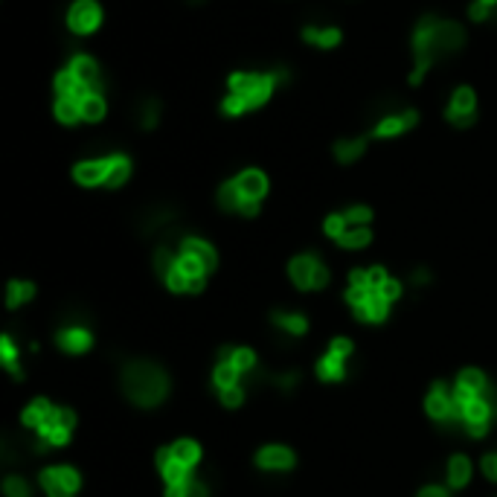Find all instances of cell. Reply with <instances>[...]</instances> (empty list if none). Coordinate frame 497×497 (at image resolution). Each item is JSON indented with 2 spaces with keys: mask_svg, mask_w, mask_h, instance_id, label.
Returning a JSON list of instances; mask_svg holds the SVG:
<instances>
[{
  "mask_svg": "<svg viewBox=\"0 0 497 497\" xmlns=\"http://www.w3.org/2000/svg\"><path fill=\"white\" fill-rule=\"evenodd\" d=\"M466 47V26L451 18H437V15H425L413 29V73L410 85H422L428 70L434 68L439 58H451Z\"/></svg>",
  "mask_w": 497,
  "mask_h": 497,
  "instance_id": "obj_1",
  "label": "cell"
},
{
  "mask_svg": "<svg viewBox=\"0 0 497 497\" xmlns=\"http://www.w3.org/2000/svg\"><path fill=\"white\" fill-rule=\"evenodd\" d=\"M288 79L285 68L274 70H238L227 79V96L221 102L224 117H242L253 108H262L270 96H274L277 85Z\"/></svg>",
  "mask_w": 497,
  "mask_h": 497,
  "instance_id": "obj_2",
  "label": "cell"
},
{
  "mask_svg": "<svg viewBox=\"0 0 497 497\" xmlns=\"http://www.w3.org/2000/svg\"><path fill=\"white\" fill-rule=\"evenodd\" d=\"M122 390L140 407H154L169 393V378L149 361H134L122 370Z\"/></svg>",
  "mask_w": 497,
  "mask_h": 497,
  "instance_id": "obj_3",
  "label": "cell"
},
{
  "mask_svg": "<svg viewBox=\"0 0 497 497\" xmlns=\"http://www.w3.org/2000/svg\"><path fill=\"white\" fill-rule=\"evenodd\" d=\"M419 122V114L413 108H405L402 102H387L384 108H378L375 114V125H373V137L378 140H390V137H402L405 132Z\"/></svg>",
  "mask_w": 497,
  "mask_h": 497,
  "instance_id": "obj_4",
  "label": "cell"
},
{
  "mask_svg": "<svg viewBox=\"0 0 497 497\" xmlns=\"http://www.w3.org/2000/svg\"><path fill=\"white\" fill-rule=\"evenodd\" d=\"M425 410L430 419H437L448 428H462V413L454 402V387H448L445 381H434L428 398H425Z\"/></svg>",
  "mask_w": 497,
  "mask_h": 497,
  "instance_id": "obj_5",
  "label": "cell"
},
{
  "mask_svg": "<svg viewBox=\"0 0 497 497\" xmlns=\"http://www.w3.org/2000/svg\"><path fill=\"white\" fill-rule=\"evenodd\" d=\"M288 277H291V282L302 288V291H317V288H326L329 270L314 253H300L291 259V265H288Z\"/></svg>",
  "mask_w": 497,
  "mask_h": 497,
  "instance_id": "obj_6",
  "label": "cell"
},
{
  "mask_svg": "<svg viewBox=\"0 0 497 497\" xmlns=\"http://www.w3.org/2000/svg\"><path fill=\"white\" fill-rule=\"evenodd\" d=\"M445 117H448V122L457 125V128L474 125L477 122V96H474V90L466 88V85L457 88L451 93V102H448V108H445Z\"/></svg>",
  "mask_w": 497,
  "mask_h": 497,
  "instance_id": "obj_7",
  "label": "cell"
},
{
  "mask_svg": "<svg viewBox=\"0 0 497 497\" xmlns=\"http://www.w3.org/2000/svg\"><path fill=\"white\" fill-rule=\"evenodd\" d=\"M102 24V6L96 0H73V6L68 9V26L76 36H90Z\"/></svg>",
  "mask_w": 497,
  "mask_h": 497,
  "instance_id": "obj_8",
  "label": "cell"
},
{
  "mask_svg": "<svg viewBox=\"0 0 497 497\" xmlns=\"http://www.w3.org/2000/svg\"><path fill=\"white\" fill-rule=\"evenodd\" d=\"M41 486L47 489L50 497H73L79 492V486H82V477H79V471L70 466H53V469L41 471Z\"/></svg>",
  "mask_w": 497,
  "mask_h": 497,
  "instance_id": "obj_9",
  "label": "cell"
},
{
  "mask_svg": "<svg viewBox=\"0 0 497 497\" xmlns=\"http://www.w3.org/2000/svg\"><path fill=\"white\" fill-rule=\"evenodd\" d=\"M68 70L79 79V82L85 85L88 93H102L105 90V79H102V70H100V64H96L93 56L88 53H76L68 64Z\"/></svg>",
  "mask_w": 497,
  "mask_h": 497,
  "instance_id": "obj_10",
  "label": "cell"
},
{
  "mask_svg": "<svg viewBox=\"0 0 497 497\" xmlns=\"http://www.w3.org/2000/svg\"><path fill=\"white\" fill-rule=\"evenodd\" d=\"M218 206H221L224 213H238V216H245V218L259 216V201H245V196L236 186V178L218 186Z\"/></svg>",
  "mask_w": 497,
  "mask_h": 497,
  "instance_id": "obj_11",
  "label": "cell"
},
{
  "mask_svg": "<svg viewBox=\"0 0 497 497\" xmlns=\"http://www.w3.org/2000/svg\"><path fill=\"white\" fill-rule=\"evenodd\" d=\"M111 174V157H93L73 166V181L82 186H105Z\"/></svg>",
  "mask_w": 497,
  "mask_h": 497,
  "instance_id": "obj_12",
  "label": "cell"
},
{
  "mask_svg": "<svg viewBox=\"0 0 497 497\" xmlns=\"http://www.w3.org/2000/svg\"><path fill=\"white\" fill-rule=\"evenodd\" d=\"M294 451L285 445H265L259 454H256V466L265 471H291L294 469Z\"/></svg>",
  "mask_w": 497,
  "mask_h": 497,
  "instance_id": "obj_13",
  "label": "cell"
},
{
  "mask_svg": "<svg viewBox=\"0 0 497 497\" xmlns=\"http://www.w3.org/2000/svg\"><path fill=\"white\" fill-rule=\"evenodd\" d=\"M157 469H160V474H164L166 486L189 483V480H192V469L181 466V462L172 457V448H160V451H157Z\"/></svg>",
  "mask_w": 497,
  "mask_h": 497,
  "instance_id": "obj_14",
  "label": "cell"
},
{
  "mask_svg": "<svg viewBox=\"0 0 497 497\" xmlns=\"http://www.w3.org/2000/svg\"><path fill=\"white\" fill-rule=\"evenodd\" d=\"M352 309H355V317L364 320V323H381V320L387 317V312H390V302L384 300L378 291H370L361 302H355Z\"/></svg>",
  "mask_w": 497,
  "mask_h": 497,
  "instance_id": "obj_15",
  "label": "cell"
},
{
  "mask_svg": "<svg viewBox=\"0 0 497 497\" xmlns=\"http://www.w3.org/2000/svg\"><path fill=\"white\" fill-rule=\"evenodd\" d=\"M236 186L245 196V201H262L268 196V178H265V172H259V169H245L236 178Z\"/></svg>",
  "mask_w": 497,
  "mask_h": 497,
  "instance_id": "obj_16",
  "label": "cell"
},
{
  "mask_svg": "<svg viewBox=\"0 0 497 497\" xmlns=\"http://www.w3.org/2000/svg\"><path fill=\"white\" fill-rule=\"evenodd\" d=\"M344 38V32L338 26H317V24H309L302 26V41L317 47V50H332V47H338Z\"/></svg>",
  "mask_w": 497,
  "mask_h": 497,
  "instance_id": "obj_17",
  "label": "cell"
},
{
  "mask_svg": "<svg viewBox=\"0 0 497 497\" xmlns=\"http://www.w3.org/2000/svg\"><path fill=\"white\" fill-rule=\"evenodd\" d=\"M181 253L196 256V259H198L206 270H213L216 262H218V256H216V250L210 248V242H204V238H196V236L181 238Z\"/></svg>",
  "mask_w": 497,
  "mask_h": 497,
  "instance_id": "obj_18",
  "label": "cell"
},
{
  "mask_svg": "<svg viewBox=\"0 0 497 497\" xmlns=\"http://www.w3.org/2000/svg\"><path fill=\"white\" fill-rule=\"evenodd\" d=\"M366 152V137H341L334 143V160L338 164H355Z\"/></svg>",
  "mask_w": 497,
  "mask_h": 497,
  "instance_id": "obj_19",
  "label": "cell"
},
{
  "mask_svg": "<svg viewBox=\"0 0 497 497\" xmlns=\"http://www.w3.org/2000/svg\"><path fill=\"white\" fill-rule=\"evenodd\" d=\"M90 344H93V338H90V332H88V329H76V326H70V329H64V332L58 334V346H61L64 352H73V355H82V352H88Z\"/></svg>",
  "mask_w": 497,
  "mask_h": 497,
  "instance_id": "obj_20",
  "label": "cell"
},
{
  "mask_svg": "<svg viewBox=\"0 0 497 497\" xmlns=\"http://www.w3.org/2000/svg\"><path fill=\"white\" fill-rule=\"evenodd\" d=\"M53 88H56V96H64V100H82V96L88 93V90H85V85L79 82V79H76L68 68H64V70L56 76Z\"/></svg>",
  "mask_w": 497,
  "mask_h": 497,
  "instance_id": "obj_21",
  "label": "cell"
},
{
  "mask_svg": "<svg viewBox=\"0 0 497 497\" xmlns=\"http://www.w3.org/2000/svg\"><path fill=\"white\" fill-rule=\"evenodd\" d=\"M270 320H274V323H277L285 334H291V338H302V334L309 332V320L302 317V314H297V312H277Z\"/></svg>",
  "mask_w": 497,
  "mask_h": 497,
  "instance_id": "obj_22",
  "label": "cell"
},
{
  "mask_svg": "<svg viewBox=\"0 0 497 497\" xmlns=\"http://www.w3.org/2000/svg\"><path fill=\"white\" fill-rule=\"evenodd\" d=\"M471 480V462L469 457H451V462H448V483H451L454 489H466Z\"/></svg>",
  "mask_w": 497,
  "mask_h": 497,
  "instance_id": "obj_23",
  "label": "cell"
},
{
  "mask_svg": "<svg viewBox=\"0 0 497 497\" xmlns=\"http://www.w3.org/2000/svg\"><path fill=\"white\" fill-rule=\"evenodd\" d=\"M79 108H82V120L85 122H100L105 117V96L102 93H85L82 100H79Z\"/></svg>",
  "mask_w": 497,
  "mask_h": 497,
  "instance_id": "obj_24",
  "label": "cell"
},
{
  "mask_svg": "<svg viewBox=\"0 0 497 497\" xmlns=\"http://www.w3.org/2000/svg\"><path fill=\"white\" fill-rule=\"evenodd\" d=\"M53 410H56V407H53L50 402H47V398H36V402H32V405L24 410L21 419H24L26 428H36V430H38V428L53 416Z\"/></svg>",
  "mask_w": 497,
  "mask_h": 497,
  "instance_id": "obj_25",
  "label": "cell"
},
{
  "mask_svg": "<svg viewBox=\"0 0 497 497\" xmlns=\"http://www.w3.org/2000/svg\"><path fill=\"white\" fill-rule=\"evenodd\" d=\"M172 457L181 462V466L186 469H196L198 460H201V445L192 442V439H178L172 445Z\"/></svg>",
  "mask_w": 497,
  "mask_h": 497,
  "instance_id": "obj_26",
  "label": "cell"
},
{
  "mask_svg": "<svg viewBox=\"0 0 497 497\" xmlns=\"http://www.w3.org/2000/svg\"><path fill=\"white\" fill-rule=\"evenodd\" d=\"M317 375L323 378V381H344L346 361L338 358V355H332V352H326V355L320 358V364H317Z\"/></svg>",
  "mask_w": 497,
  "mask_h": 497,
  "instance_id": "obj_27",
  "label": "cell"
},
{
  "mask_svg": "<svg viewBox=\"0 0 497 497\" xmlns=\"http://www.w3.org/2000/svg\"><path fill=\"white\" fill-rule=\"evenodd\" d=\"M53 114L64 125H79V122H82V108H79V100H64V96H56Z\"/></svg>",
  "mask_w": 497,
  "mask_h": 497,
  "instance_id": "obj_28",
  "label": "cell"
},
{
  "mask_svg": "<svg viewBox=\"0 0 497 497\" xmlns=\"http://www.w3.org/2000/svg\"><path fill=\"white\" fill-rule=\"evenodd\" d=\"M221 361H230L238 373H253L256 370V355L250 349H245V346H238V349H221Z\"/></svg>",
  "mask_w": 497,
  "mask_h": 497,
  "instance_id": "obj_29",
  "label": "cell"
},
{
  "mask_svg": "<svg viewBox=\"0 0 497 497\" xmlns=\"http://www.w3.org/2000/svg\"><path fill=\"white\" fill-rule=\"evenodd\" d=\"M128 178H132V160L125 154H111V174H108V189H117L122 186Z\"/></svg>",
  "mask_w": 497,
  "mask_h": 497,
  "instance_id": "obj_30",
  "label": "cell"
},
{
  "mask_svg": "<svg viewBox=\"0 0 497 497\" xmlns=\"http://www.w3.org/2000/svg\"><path fill=\"white\" fill-rule=\"evenodd\" d=\"M160 114H164V105H160L154 96H149V100H143L140 108H137V122L140 128H146V132H152V128L160 122Z\"/></svg>",
  "mask_w": 497,
  "mask_h": 497,
  "instance_id": "obj_31",
  "label": "cell"
},
{
  "mask_svg": "<svg viewBox=\"0 0 497 497\" xmlns=\"http://www.w3.org/2000/svg\"><path fill=\"white\" fill-rule=\"evenodd\" d=\"M213 381H216L218 390H227V387H236V384H242L245 381V373H238L230 361H221L216 366V373H213Z\"/></svg>",
  "mask_w": 497,
  "mask_h": 497,
  "instance_id": "obj_32",
  "label": "cell"
},
{
  "mask_svg": "<svg viewBox=\"0 0 497 497\" xmlns=\"http://www.w3.org/2000/svg\"><path fill=\"white\" fill-rule=\"evenodd\" d=\"M457 387H460V390H466V393L480 396V393H486V390H489V381H486V375L480 373V370H462V373L457 375Z\"/></svg>",
  "mask_w": 497,
  "mask_h": 497,
  "instance_id": "obj_33",
  "label": "cell"
},
{
  "mask_svg": "<svg viewBox=\"0 0 497 497\" xmlns=\"http://www.w3.org/2000/svg\"><path fill=\"white\" fill-rule=\"evenodd\" d=\"M373 242V230L370 227H349L341 238H338V245L346 248V250H361Z\"/></svg>",
  "mask_w": 497,
  "mask_h": 497,
  "instance_id": "obj_34",
  "label": "cell"
},
{
  "mask_svg": "<svg viewBox=\"0 0 497 497\" xmlns=\"http://www.w3.org/2000/svg\"><path fill=\"white\" fill-rule=\"evenodd\" d=\"M32 294H36V288H32V282L12 280L9 288H6V306H9V309H18L21 302L32 300Z\"/></svg>",
  "mask_w": 497,
  "mask_h": 497,
  "instance_id": "obj_35",
  "label": "cell"
},
{
  "mask_svg": "<svg viewBox=\"0 0 497 497\" xmlns=\"http://www.w3.org/2000/svg\"><path fill=\"white\" fill-rule=\"evenodd\" d=\"M469 18L477 24L497 21V0H474V4L469 6Z\"/></svg>",
  "mask_w": 497,
  "mask_h": 497,
  "instance_id": "obj_36",
  "label": "cell"
},
{
  "mask_svg": "<svg viewBox=\"0 0 497 497\" xmlns=\"http://www.w3.org/2000/svg\"><path fill=\"white\" fill-rule=\"evenodd\" d=\"M174 265H178V256H174L166 245L154 250V270H157V277L166 280L172 270H174Z\"/></svg>",
  "mask_w": 497,
  "mask_h": 497,
  "instance_id": "obj_37",
  "label": "cell"
},
{
  "mask_svg": "<svg viewBox=\"0 0 497 497\" xmlns=\"http://www.w3.org/2000/svg\"><path fill=\"white\" fill-rule=\"evenodd\" d=\"M0 358H4L6 370H9L15 378H21V366H18V349H15L12 338H0Z\"/></svg>",
  "mask_w": 497,
  "mask_h": 497,
  "instance_id": "obj_38",
  "label": "cell"
},
{
  "mask_svg": "<svg viewBox=\"0 0 497 497\" xmlns=\"http://www.w3.org/2000/svg\"><path fill=\"white\" fill-rule=\"evenodd\" d=\"M344 218L349 227H366V224L373 221V210L364 204H355V206H349V210H344Z\"/></svg>",
  "mask_w": 497,
  "mask_h": 497,
  "instance_id": "obj_39",
  "label": "cell"
},
{
  "mask_svg": "<svg viewBox=\"0 0 497 497\" xmlns=\"http://www.w3.org/2000/svg\"><path fill=\"white\" fill-rule=\"evenodd\" d=\"M4 494L6 497H29V483L21 474H9L4 480Z\"/></svg>",
  "mask_w": 497,
  "mask_h": 497,
  "instance_id": "obj_40",
  "label": "cell"
},
{
  "mask_svg": "<svg viewBox=\"0 0 497 497\" xmlns=\"http://www.w3.org/2000/svg\"><path fill=\"white\" fill-rule=\"evenodd\" d=\"M323 230H326V236H332L334 242L349 230V224H346V218H344V213H334V216H329L326 221H323Z\"/></svg>",
  "mask_w": 497,
  "mask_h": 497,
  "instance_id": "obj_41",
  "label": "cell"
},
{
  "mask_svg": "<svg viewBox=\"0 0 497 497\" xmlns=\"http://www.w3.org/2000/svg\"><path fill=\"white\" fill-rule=\"evenodd\" d=\"M221 393V405H227V407H238L245 402V387L242 384H236V387H227V390H218Z\"/></svg>",
  "mask_w": 497,
  "mask_h": 497,
  "instance_id": "obj_42",
  "label": "cell"
},
{
  "mask_svg": "<svg viewBox=\"0 0 497 497\" xmlns=\"http://www.w3.org/2000/svg\"><path fill=\"white\" fill-rule=\"evenodd\" d=\"M378 294L387 300V302H393V300L402 297V282H398V280H387V282L378 288Z\"/></svg>",
  "mask_w": 497,
  "mask_h": 497,
  "instance_id": "obj_43",
  "label": "cell"
},
{
  "mask_svg": "<svg viewBox=\"0 0 497 497\" xmlns=\"http://www.w3.org/2000/svg\"><path fill=\"white\" fill-rule=\"evenodd\" d=\"M329 352H332V355H338V358H344V361H346V358L352 355V341H349V338H334Z\"/></svg>",
  "mask_w": 497,
  "mask_h": 497,
  "instance_id": "obj_44",
  "label": "cell"
},
{
  "mask_svg": "<svg viewBox=\"0 0 497 497\" xmlns=\"http://www.w3.org/2000/svg\"><path fill=\"white\" fill-rule=\"evenodd\" d=\"M390 277L387 274H384V268H370V270H366V282H370V288H373V291H378V288L384 285V282H387Z\"/></svg>",
  "mask_w": 497,
  "mask_h": 497,
  "instance_id": "obj_45",
  "label": "cell"
},
{
  "mask_svg": "<svg viewBox=\"0 0 497 497\" xmlns=\"http://www.w3.org/2000/svg\"><path fill=\"white\" fill-rule=\"evenodd\" d=\"M483 474L489 480H497V454H486L483 457Z\"/></svg>",
  "mask_w": 497,
  "mask_h": 497,
  "instance_id": "obj_46",
  "label": "cell"
},
{
  "mask_svg": "<svg viewBox=\"0 0 497 497\" xmlns=\"http://www.w3.org/2000/svg\"><path fill=\"white\" fill-rule=\"evenodd\" d=\"M196 480V477H192ZM192 480L189 483H174V486H166V497H189V486H192Z\"/></svg>",
  "mask_w": 497,
  "mask_h": 497,
  "instance_id": "obj_47",
  "label": "cell"
},
{
  "mask_svg": "<svg viewBox=\"0 0 497 497\" xmlns=\"http://www.w3.org/2000/svg\"><path fill=\"white\" fill-rule=\"evenodd\" d=\"M297 381H300V373H285V375H280V378H277V384H280L282 390H291Z\"/></svg>",
  "mask_w": 497,
  "mask_h": 497,
  "instance_id": "obj_48",
  "label": "cell"
},
{
  "mask_svg": "<svg viewBox=\"0 0 497 497\" xmlns=\"http://www.w3.org/2000/svg\"><path fill=\"white\" fill-rule=\"evenodd\" d=\"M419 497H448V492H445L442 486H425V489L419 492Z\"/></svg>",
  "mask_w": 497,
  "mask_h": 497,
  "instance_id": "obj_49",
  "label": "cell"
},
{
  "mask_svg": "<svg viewBox=\"0 0 497 497\" xmlns=\"http://www.w3.org/2000/svg\"><path fill=\"white\" fill-rule=\"evenodd\" d=\"M186 4H192V6H201V4H206V0H186Z\"/></svg>",
  "mask_w": 497,
  "mask_h": 497,
  "instance_id": "obj_50",
  "label": "cell"
}]
</instances>
